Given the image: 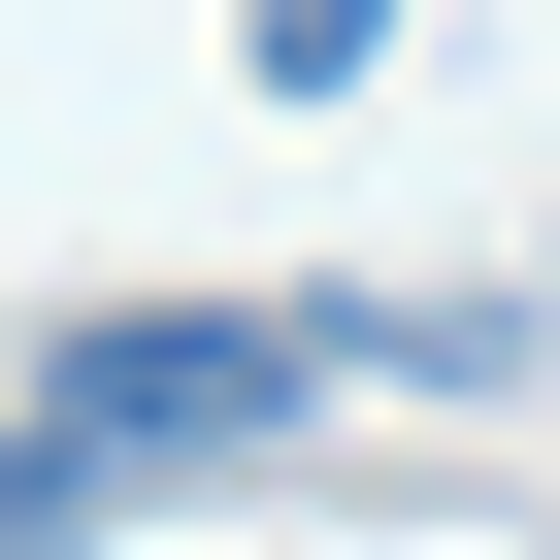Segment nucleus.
<instances>
[{"instance_id": "nucleus-1", "label": "nucleus", "mask_w": 560, "mask_h": 560, "mask_svg": "<svg viewBox=\"0 0 560 560\" xmlns=\"http://www.w3.org/2000/svg\"><path fill=\"white\" fill-rule=\"evenodd\" d=\"M67 462H264V429H330V330H264V298H100L34 363Z\"/></svg>"}, {"instance_id": "nucleus-2", "label": "nucleus", "mask_w": 560, "mask_h": 560, "mask_svg": "<svg viewBox=\"0 0 560 560\" xmlns=\"http://www.w3.org/2000/svg\"><path fill=\"white\" fill-rule=\"evenodd\" d=\"M231 67H264V100H363V67H396V0H231Z\"/></svg>"}, {"instance_id": "nucleus-3", "label": "nucleus", "mask_w": 560, "mask_h": 560, "mask_svg": "<svg viewBox=\"0 0 560 560\" xmlns=\"http://www.w3.org/2000/svg\"><path fill=\"white\" fill-rule=\"evenodd\" d=\"M100 494H132V462H67V429H34V396H0V560H67V527H100Z\"/></svg>"}]
</instances>
